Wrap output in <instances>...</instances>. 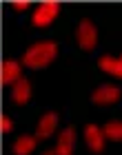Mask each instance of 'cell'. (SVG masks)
<instances>
[{"label": "cell", "mask_w": 122, "mask_h": 155, "mask_svg": "<svg viewBox=\"0 0 122 155\" xmlns=\"http://www.w3.org/2000/svg\"><path fill=\"white\" fill-rule=\"evenodd\" d=\"M56 51H58L56 42H38V45H33L31 49H27L22 62H25L27 67H31V69L47 67L49 62L56 58Z\"/></svg>", "instance_id": "1"}, {"label": "cell", "mask_w": 122, "mask_h": 155, "mask_svg": "<svg viewBox=\"0 0 122 155\" xmlns=\"http://www.w3.org/2000/svg\"><path fill=\"white\" fill-rule=\"evenodd\" d=\"M58 9H60V5L56 2V0L42 2V5L38 7V9H36V13H33V25H38V27H45V25H49V22H51V20L56 18Z\"/></svg>", "instance_id": "2"}, {"label": "cell", "mask_w": 122, "mask_h": 155, "mask_svg": "<svg viewBox=\"0 0 122 155\" xmlns=\"http://www.w3.org/2000/svg\"><path fill=\"white\" fill-rule=\"evenodd\" d=\"M96 27L89 20H82L80 27H78V42H80L82 49H93L96 47Z\"/></svg>", "instance_id": "3"}, {"label": "cell", "mask_w": 122, "mask_h": 155, "mask_svg": "<svg viewBox=\"0 0 122 155\" xmlns=\"http://www.w3.org/2000/svg\"><path fill=\"white\" fill-rule=\"evenodd\" d=\"M120 97V89L113 87V84H102L93 91V102L96 104H111Z\"/></svg>", "instance_id": "4"}, {"label": "cell", "mask_w": 122, "mask_h": 155, "mask_svg": "<svg viewBox=\"0 0 122 155\" xmlns=\"http://www.w3.org/2000/svg\"><path fill=\"white\" fill-rule=\"evenodd\" d=\"M56 124H58V115H56V113L42 115L40 124H38V131H36V137H38V140H47L56 131Z\"/></svg>", "instance_id": "5"}, {"label": "cell", "mask_w": 122, "mask_h": 155, "mask_svg": "<svg viewBox=\"0 0 122 155\" xmlns=\"http://www.w3.org/2000/svg\"><path fill=\"white\" fill-rule=\"evenodd\" d=\"M84 137H87V144L91 146V151L100 153V151L104 149V144H102V131H100L98 126L89 124L87 129H84Z\"/></svg>", "instance_id": "6"}, {"label": "cell", "mask_w": 122, "mask_h": 155, "mask_svg": "<svg viewBox=\"0 0 122 155\" xmlns=\"http://www.w3.org/2000/svg\"><path fill=\"white\" fill-rule=\"evenodd\" d=\"M13 102H18V104H25L27 100H29V95H31V84L29 80H25V78H20V80L13 84Z\"/></svg>", "instance_id": "7"}, {"label": "cell", "mask_w": 122, "mask_h": 155, "mask_svg": "<svg viewBox=\"0 0 122 155\" xmlns=\"http://www.w3.org/2000/svg\"><path fill=\"white\" fill-rule=\"evenodd\" d=\"M2 82L9 84V82H18L20 80V64L16 60H5L2 62Z\"/></svg>", "instance_id": "8"}, {"label": "cell", "mask_w": 122, "mask_h": 155, "mask_svg": "<svg viewBox=\"0 0 122 155\" xmlns=\"http://www.w3.org/2000/svg\"><path fill=\"white\" fill-rule=\"evenodd\" d=\"M98 64H100V69H102V71L122 78V60H118V58H100Z\"/></svg>", "instance_id": "9"}, {"label": "cell", "mask_w": 122, "mask_h": 155, "mask_svg": "<svg viewBox=\"0 0 122 155\" xmlns=\"http://www.w3.org/2000/svg\"><path fill=\"white\" fill-rule=\"evenodd\" d=\"M33 146H36V137L22 135V137L16 140V144H13V153L16 155H27V153L33 151Z\"/></svg>", "instance_id": "10"}, {"label": "cell", "mask_w": 122, "mask_h": 155, "mask_svg": "<svg viewBox=\"0 0 122 155\" xmlns=\"http://www.w3.org/2000/svg\"><path fill=\"white\" fill-rule=\"evenodd\" d=\"M73 142H76V131L69 126V129H64V131L60 133V140H58V149L67 151V153H71V151H73Z\"/></svg>", "instance_id": "11"}, {"label": "cell", "mask_w": 122, "mask_h": 155, "mask_svg": "<svg viewBox=\"0 0 122 155\" xmlns=\"http://www.w3.org/2000/svg\"><path fill=\"white\" fill-rule=\"evenodd\" d=\"M104 135L111 140H122V122H109L104 126Z\"/></svg>", "instance_id": "12"}, {"label": "cell", "mask_w": 122, "mask_h": 155, "mask_svg": "<svg viewBox=\"0 0 122 155\" xmlns=\"http://www.w3.org/2000/svg\"><path fill=\"white\" fill-rule=\"evenodd\" d=\"M11 126H13V124H11V120H9V117H2V120H0V129H2L5 133H7V131H11Z\"/></svg>", "instance_id": "13"}, {"label": "cell", "mask_w": 122, "mask_h": 155, "mask_svg": "<svg viewBox=\"0 0 122 155\" xmlns=\"http://www.w3.org/2000/svg\"><path fill=\"white\" fill-rule=\"evenodd\" d=\"M42 155H71V153H67V151H62V149H51V151H47V153H42Z\"/></svg>", "instance_id": "14"}, {"label": "cell", "mask_w": 122, "mask_h": 155, "mask_svg": "<svg viewBox=\"0 0 122 155\" xmlns=\"http://www.w3.org/2000/svg\"><path fill=\"white\" fill-rule=\"evenodd\" d=\"M27 5H29L27 0H16V2H13V7H16V9H20V11L27 9Z\"/></svg>", "instance_id": "15"}]
</instances>
